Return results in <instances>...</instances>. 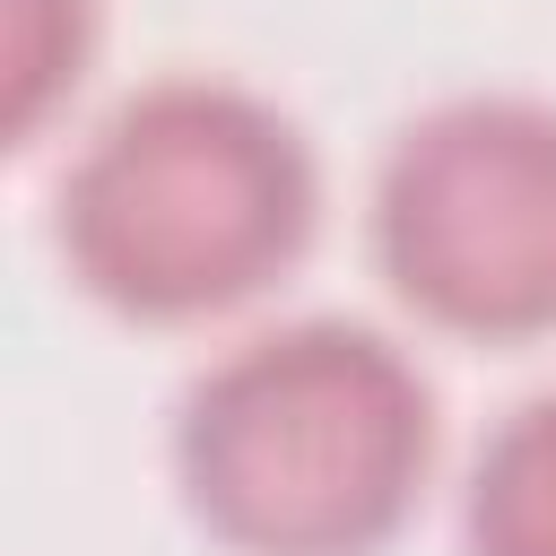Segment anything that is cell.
Here are the masks:
<instances>
[{
    "label": "cell",
    "mask_w": 556,
    "mask_h": 556,
    "mask_svg": "<svg viewBox=\"0 0 556 556\" xmlns=\"http://www.w3.org/2000/svg\"><path fill=\"white\" fill-rule=\"evenodd\" d=\"M460 547L469 556H556V382L513 400L460 486Z\"/></svg>",
    "instance_id": "277c9868"
},
{
    "label": "cell",
    "mask_w": 556,
    "mask_h": 556,
    "mask_svg": "<svg viewBox=\"0 0 556 556\" xmlns=\"http://www.w3.org/2000/svg\"><path fill=\"white\" fill-rule=\"evenodd\" d=\"M96 52V0H0V130L9 148H35L52 104L87 78Z\"/></svg>",
    "instance_id": "5b68a950"
},
{
    "label": "cell",
    "mask_w": 556,
    "mask_h": 556,
    "mask_svg": "<svg viewBox=\"0 0 556 556\" xmlns=\"http://www.w3.org/2000/svg\"><path fill=\"white\" fill-rule=\"evenodd\" d=\"M374 269L452 339L556 330V104L443 96L374 165Z\"/></svg>",
    "instance_id": "3957f363"
},
{
    "label": "cell",
    "mask_w": 556,
    "mask_h": 556,
    "mask_svg": "<svg viewBox=\"0 0 556 556\" xmlns=\"http://www.w3.org/2000/svg\"><path fill=\"white\" fill-rule=\"evenodd\" d=\"M321 217L295 113L243 78L174 70L130 87L61 165L52 243L122 321H217L278 287Z\"/></svg>",
    "instance_id": "7a4b0ae2"
},
{
    "label": "cell",
    "mask_w": 556,
    "mask_h": 556,
    "mask_svg": "<svg viewBox=\"0 0 556 556\" xmlns=\"http://www.w3.org/2000/svg\"><path fill=\"white\" fill-rule=\"evenodd\" d=\"M182 513L235 556H374L426 495L434 382L348 313H295L208 356L174 400Z\"/></svg>",
    "instance_id": "6da1fadb"
}]
</instances>
